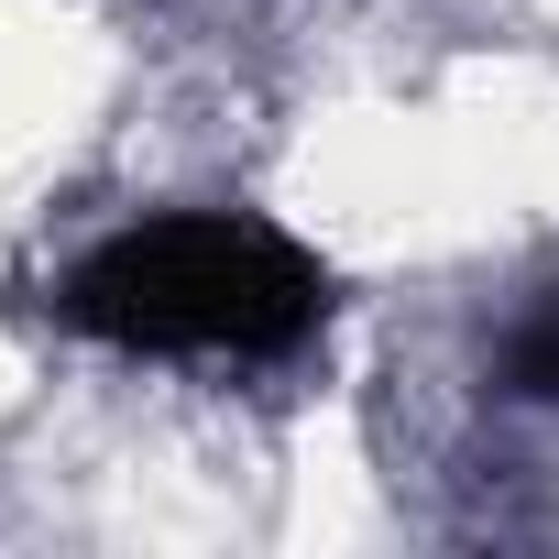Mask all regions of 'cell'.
Instances as JSON below:
<instances>
[{
    "label": "cell",
    "instance_id": "obj_2",
    "mask_svg": "<svg viewBox=\"0 0 559 559\" xmlns=\"http://www.w3.org/2000/svg\"><path fill=\"white\" fill-rule=\"evenodd\" d=\"M504 384H515V395H537V406H559V308H548V319H526V330L504 341Z\"/></svg>",
    "mask_w": 559,
    "mask_h": 559
},
{
    "label": "cell",
    "instance_id": "obj_1",
    "mask_svg": "<svg viewBox=\"0 0 559 559\" xmlns=\"http://www.w3.org/2000/svg\"><path fill=\"white\" fill-rule=\"evenodd\" d=\"M56 319L154 362H286L330 330V274L252 209H165L67 263Z\"/></svg>",
    "mask_w": 559,
    "mask_h": 559
}]
</instances>
